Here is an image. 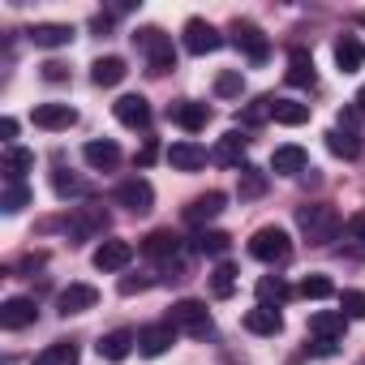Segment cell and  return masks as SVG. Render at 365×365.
Wrapping results in <instances>:
<instances>
[{
  "mask_svg": "<svg viewBox=\"0 0 365 365\" xmlns=\"http://www.w3.org/2000/svg\"><path fill=\"white\" fill-rule=\"evenodd\" d=\"M297 228L305 232L309 245H331V241L339 237L344 220H339L335 207H327V202H309V207H297Z\"/></svg>",
  "mask_w": 365,
  "mask_h": 365,
  "instance_id": "obj_1",
  "label": "cell"
},
{
  "mask_svg": "<svg viewBox=\"0 0 365 365\" xmlns=\"http://www.w3.org/2000/svg\"><path fill=\"white\" fill-rule=\"evenodd\" d=\"M279 125H305L309 120V103H297V99H275V116Z\"/></svg>",
  "mask_w": 365,
  "mask_h": 365,
  "instance_id": "obj_34",
  "label": "cell"
},
{
  "mask_svg": "<svg viewBox=\"0 0 365 365\" xmlns=\"http://www.w3.org/2000/svg\"><path fill=\"white\" fill-rule=\"evenodd\" d=\"M112 198H116V207H125V211H133V215H146V211L155 207V190H150V180H146V176H129V180H120Z\"/></svg>",
  "mask_w": 365,
  "mask_h": 365,
  "instance_id": "obj_5",
  "label": "cell"
},
{
  "mask_svg": "<svg viewBox=\"0 0 365 365\" xmlns=\"http://www.w3.org/2000/svg\"><path fill=\"white\" fill-rule=\"evenodd\" d=\"M35 168V150L26 146H5V159H0V172L9 176V185H22V176Z\"/></svg>",
  "mask_w": 365,
  "mask_h": 365,
  "instance_id": "obj_20",
  "label": "cell"
},
{
  "mask_svg": "<svg viewBox=\"0 0 365 365\" xmlns=\"http://www.w3.org/2000/svg\"><path fill=\"white\" fill-rule=\"evenodd\" d=\"M172 344H176V327L172 322H159V327H142L138 331V352L142 356H163Z\"/></svg>",
  "mask_w": 365,
  "mask_h": 365,
  "instance_id": "obj_12",
  "label": "cell"
},
{
  "mask_svg": "<svg viewBox=\"0 0 365 365\" xmlns=\"http://www.w3.org/2000/svg\"><path fill=\"white\" fill-rule=\"evenodd\" d=\"M228 35H232V43H237V48H241V52H245L254 65H262V61L271 56V39H267V35H262L254 22H241V18H237Z\"/></svg>",
  "mask_w": 365,
  "mask_h": 365,
  "instance_id": "obj_7",
  "label": "cell"
},
{
  "mask_svg": "<svg viewBox=\"0 0 365 365\" xmlns=\"http://www.w3.org/2000/svg\"><path fill=\"white\" fill-rule=\"evenodd\" d=\"M309 352H314V356H335V352H339V339H314Z\"/></svg>",
  "mask_w": 365,
  "mask_h": 365,
  "instance_id": "obj_45",
  "label": "cell"
},
{
  "mask_svg": "<svg viewBox=\"0 0 365 365\" xmlns=\"http://www.w3.org/2000/svg\"><path fill=\"white\" fill-rule=\"evenodd\" d=\"M220 48H224V35L211 22H202V18H190L185 22V52L207 56V52H220Z\"/></svg>",
  "mask_w": 365,
  "mask_h": 365,
  "instance_id": "obj_9",
  "label": "cell"
},
{
  "mask_svg": "<svg viewBox=\"0 0 365 365\" xmlns=\"http://www.w3.org/2000/svg\"><path fill=\"white\" fill-rule=\"evenodd\" d=\"M245 91V78L237 73V69H224L220 78H215V95H224V99H237Z\"/></svg>",
  "mask_w": 365,
  "mask_h": 365,
  "instance_id": "obj_42",
  "label": "cell"
},
{
  "mask_svg": "<svg viewBox=\"0 0 365 365\" xmlns=\"http://www.w3.org/2000/svg\"><path fill=\"white\" fill-rule=\"evenodd\" d=\"M250 258H258V262H267V267L288 262V258H292V241H288V232L275 228V224L258 228V232L250 237Z\"/></svg>",
  "mask_w": 365,
  "mask_h": 365,
  "instance_id": "obj_3",
  "label": "cell"
},
{
  "mask_svg": "<svg viewBox=\"0 0 365 365\" xmlns=\"http://www.w3.org/2000/svg\"><path fill=\"white\" fill-rule=\"evenodd\" d=\"M142 288H146V279H142V275H138V279H133V275H125V279H120V292H125V297H133V292H142Z\"/></svg>",
  "mask_w": 365,
  "mask_h": 365,
  "instance_id": "obj_47",
  "label": "cell"
},
{
  "mask_svg": "<svg viewBox=\"0 0 365 365\" xmlns=\"http://www.w3.org/2000/svg\"><path fill=\"white\" fill-rule=\"evenodd\" d=\"M327 146H331V155H339V159H356V155H361V142L348 138L344 129H331V133H327Z\"/></svg>",
  "mask_w": 365,
  "mask_h": 365,
  "instance_id": "obj_38",
  "label": "cell"
},
{
  "mask_svg": "<svg viewBox=\"0 0 365 365\" xmlns=\"http://www.w3.org/2000/svg\"><path fill=\"white\" fill-rule=\"evenodd\" d=\"M172 120L185 129V133H198V129H207L211 112H207V103H176L172 108Z\"/></svg>",
  "mask_w": 365,
  "mask_h": 365,
  "instance_id": "obj_29",
  "label": "cell"
},
{
  "mask_svg": "<svg viewBox=\"0 0 365 365\" xmlns=\"http://www.w3.org/2000/svg\"><path fill=\"white\" fill-rule=\"evenodd\" d=\"M305 168H309L305 146H275V155H271V172H275V176H297V172H305Z\"/></svg>",
  "mask_w": 365,
  "mask_h": 365,
  "instance_id": "obj_21",
  "label": "cell"
},
{
  "mask_svg": "<svg viewBox=\"0 0 365 365\" xmlns=\"http://www.w3.org/2000/svg\"><path fill=\"white\" fill-rule=\"evenodd\" d=\"M361 365H365V361H361Z\"/></svg>",
  "mask_w": 365,
  "mask_h": 365,
  "instance_id": "obj_51",
  "label": "cell"
},
{
  "mask_svg": "<svg viewBox=\"0 0 365 365\" xmlns=\"http://www.w3.org/2000/svg\"><path fill=\"white\" fill-rule=\"evenodd\" d=\"M112 228V215L103 207H73L69 215V237L73 241H91V237H103Z\"/></svg>",
  "mask_w": 365,
  "mask_h": 365,
  "instance_id": "obj_6",
  "label": "cell"
},
{
  "mask_svg": "<svg viewBox=\"0 0 365 365\" xmlns=\"http://www.w3.org/2000/svg\"><path fill=\"white\" fill-rule=\"evenodd\" d=\"M271 116H275V99H271V95H258V99L245 108L241 120H245V125H262V120H271Z\"/></svg>",
  "mask_w": 365,
  "mask_h": 365,
  "instance_id": "obj_40",
  "label": "cell"
},
{
  "mask_svg": "<svg viewBox=\"0 0 365 365\" xmlns=\"http://www.w3.org/2000/svg\"><path fill=\"white\" fill-rule=\"evenodd\" d=\"M52 190H56L61 198H86V194H91V190H86V180L73 176V172H65V168L52 172Z\"/></svg>",
  "mask_w": 365,
  "mask_h": 365,
  "instance_id": "obj_33",
  "label": "cell"
},
{
  "mask_svg": "<svg viewBox=\"0 0 365 365\" xmlns=\"http://www.w3.org/2000/svg\"><path fill=\"white\" fill-rule=\"evenodd\" d=\"M356 108H361V112H365V86H361V91H356Z\"/></svg>",
  "mask_w": 365,
  "mask_h": 365,
  "instance_id": "obj_50",
  "label": "cell"
},
{
  "mask_svg": "<svg viewBox=\"0 0 365 365\" xmlns=\"http://www.w3.org/2000/svg\"><path fill=\"white\" fill-rule=\"evenodd\" d=\"M35 301L31 297H9L5 305H0V327L5 331H22V327H31L35 322Z\"/></svg>",
  "mask_w": 365,
  "mask_h": 365,
  "instance_id": "obj_15",
  "label": "cell"
},
{
  "mask_svg": "<svg viewBox=\"0 0 365 365\" xmlns=\"http://www.w3.org/2000/svg\"><path fill=\"white\" fill-rule=\"evenodd\" d=\"M228 245H232V237H228V232H215V228H211V232L202 228V232L194 237V250H198V254H215V258H220V254H228Z\"/></svg>",
  "mask_w": 365,
  "mask_h": 365,
  "instance_id": "obj_35",
  "label": "cell"
},
{
  "mask_svg": "<svg viewBox=\"0 0 365 365\" xmlns=\"http://www.w3.org/2000/svg\"><path fill=\"white\" fill-rule=\"evenodd\" d=\"M335 65H339L344 73H356V69L365 65V43H361L356 35H344V39H335Z\"/></svg>",
  "mask_w": 365,
  "mask_h": 365,
  "instance_id": "obj_26",
  "label": "cell"
},
{
  "mask_svg": "<svg viewBox=\"0 0 365 365\" xmlns=\"http://www.w3.org/2000/svg\"><path fill=\"white\" fill-rule=\"evenodd\" d=\"M31 120H35L39 129H69V125H78V112H73L69 103H39V108L31 112Z\"/></svg>",
  "mask_w": 365,
  "mask_h": 365,
  "instance_id": "obj_18",
  "label": "cell"
},
{
  "mask_svg": "<svg viewBox=\"0 0 365 365\" xmlns=\"http://www.w3.org/2000/svg\"><path fill=\"white\" fill-rule=\"evenodd\" d=\"M245 146H250V138H245L241 129H228V133L215 142L211 159H215V163H224V168H245Z\"/></svg>",
  "mask_w": 365,
  "mask_h": 365,
  "instance_id": "obj_11",
  "label": "cell"
},
{
  "mask_svg": "<svg viewBox=\"0 0 365 365\" xmlns=\"http://www.w3.org/2000/svg\"><path fill=\"white\" fill-rule=\"evenodd\" d=\"M288 297H292V288L279 275H262L258 279V305H284Z\"/></svg>",
  "mask_w": 365,
  "mask_h": 365,
  "instance_id": "obj_32",
  "label": "cell"
},
{
  "mask_svg": "<svg viewBox=\"0 0 365 365\" xmlns=\"http://www.w3.org/2000/svg\"><path fill=\"white\" fill-rule=\"evenodd\" d=\"M245 331H254V335H279L284 318H279L275 305H254V309H245Z\"/></svg>",
  "mask_w": 365,
  "mask_h": 365,
  "instance_id": "obj_22",
  "label": "cell"
},
{
  "mask_svg": "<svg viewBox=\"0 0 365 365\" xmlns=\"http://www.w3.org/2000/svg\"><path fill=\"white\" fill-rule=\"evenodd\" d=\"M284 78H288V86L314 91V86H318V73H314V61H309V52H301V48H297V52L288 56V73H284Z\"/></svg>",
  "mask_w": 365,
  "mask_h": 365,
  "instance_id": "obj_24",
  "label": "cell"
},
{
  "mask_svg": "<svg viewBox=\"0 0 365 365\" xmlns=\"http://www.w3.org/2000/svg\"><path fill=\"white\" fill-rule=\"evenodd\" d=\"M211 292H215V297H232V292H237V267H232V262H220V267L211 271Z\"/></svg>",
  "mask_w": 365,
  "mask_h": 365,
  "instance_id": "obj_36",
  "label": "cell"
},
{
  "mask_svg": "<svg viewBox=\"0 0 365 365\" xmlns=\"http://www.w3.org/2000/svg\"><path fill=\"white\" fill-rule=\"evenodd\" d=\"M0 207H5V215L26 211V207H31V185H26V180H22V185H9V190H5V198H0Z\"/></svg>",
  "mask_w": 365,
  "mask_h": 365,
  "instance_id": "obj_39",
  "label": "cell"
},
{
  "mask_svg": "<svg viewBox=\"0 0 365 365\" xmlns=\"http://www.w3.org/2000/svg\"><path fill=\"white\" fill-rule=\"evenodd\" d=\"M133 48L146 56V69H150V73H168V69H176L172 39H168L159 26H142V31L133 35Z\"/></svg>",
  "mask_w": 365,
  "mask_h": 365,
  "instance_id": "obj_2",
  "label": "cell"
},
{
  "mask_svg": "<svg viewBox=\"0 0 365 365\" xmlns=\"http://www.w3.org/2000/svg\"><path fill=\"white\" fill-rule=\"evenodd\" d=\"M43 78H48V82H65V65H61V61H48V65H43Z\"/></svg>",
  "mask_w": 365,
  "mask_h": 365,
  "instance_id": "obj_46",
  "label": "cell"
},
{
  "mask_svg": "<svg viewBox=\"0 0 365 365\" xmlns=\"http://www.w3.org/2000/svg\"><path fill=\"white\" fill-rule=\"evenodd\" d=\"M150 159H155V142H146V146H142V155H138V163H142V168H146V163H150Z\"/></svg>",
  "mask_w": 365,
  "mask_h": 365,
  "instance_id": "obj_49",
  "label": "cell"
},
{
  "mask_svg": "<svg viewBox=\"0 0 365 365\" xmlns=\"http://www.w3.org/2000/svg\"><path fill=\"white\" fill-rule=\"evenodd\" d=\"M168 163L176 172H198V168H207V146H198V142H172L168 146Z\"/></svg>",
  "mask_w": 365,
  "mask_h": 365,
  "instance_id": "obj_16",
  "label": "cell"
},
{
  "mask_svg": "<svg viewBox=\"0 0 365 365\" xmlns=\"http://www.w3.org/2000/svg\"><path fill=\"white\" fill-rule=\"evenodd\" d=\"M237 194H241V198H262V194H267V172L245 163V168L237 172Z\"/></svg>",
  "mask_w": 365,
  "mask_h": 365,
  "instance_id": "obj_30",
  "label": "cell"
},
{
  "mask_svg": "<svg viewBox=\"0 0 365 365\" xmlns=\"http://www.w3.org/2000/svg\"><path fill=\"white\" fill-rule=\"evenodd\" d=\"M331 292H335V284L327 275H305L301 279V297H309V301H327Z\"/></svg>",
  "mask_w": 365,
  "mask_h": 365,
  "instance_id": "obj_41",
  "label": "cell"
},
{
  "mask_svg": "<svg viewBox=\"0 0 365 365\" xmlns=\"http://www.w3.org/2000/svg\"><path fill=\"white\" fill-rule=\"evenodd\" d=\"M142 254L155 258V262H176V254H180V237L168 232V228H159V232H150V237L142 241Z\"/></svg>",
  "mask_w": 365,
  "mask_h": 365,
  "instance_id": "obj_19",
  "label": "cell"
},
{
  "mask_svg": "<svg viewBox=\"0 0 365 365\" xmlns=\"http://www.w3.org/2000/svg\"><path fill=\"white\" fill-rule=\"evenodd\" d=\"M335 129H344L348 138H356V142H365V112L356 108V103H348L344 112H339V125Z\"/></svg>",
  "mask_w": 365,
  "mask_h": 365,
  "instance_id": "obj_37",
  "label": "cell"
},
{
  "mask_svg": "<svg viewBox=\"0 0 365 365\" xmlns=\"http://www.w3.org/2000/svg\"><path fill=\"white\" fill-rule=\"evenodd\" d=\"M339 305H344V318L365 314V297H361V292H344V297H339Z\"/></svg>",
  "mask_w": 365,
  "mask_h": 365,
  "instance_id": "obj_43",
  "label": "cell"
},
{
  "mask_svg": "<svg viewBox=\"0 0 365 365\" xmlns=\"http://www.w3.org/2000/svg\"><path fill=\"white\" fill-rule=\"evenodd\" d=\"M344 327H348L344 309H318V314L309 318V335H314V339H339Z\"/></svg>",
  "mask_w": 365,
  "mask_h": 365,
  "instance_id": "obj_25",
  "label": "cell"
},
{
  "mask_svg": "<svg viewBox=\"0 0 365 365\" xmlns=\"http://www.w3.org/2000/svg\"><path fill=\"white\" fill-rule=\"evenodd\" d=\"M224 207H228V198H224L220 190H207V194H198L185 211H180V215H185V224H194V228H207L211 220L224 215Z\"/></svg>",
  "mask_w": 365,
  "mask_h": 365,
  "instance_id": "obj_8",
  "label": "cell"
},
{
  "mask_svg": "<svg viewBox=\"0 0 365 365\" xmlns=\"http://www.w3.org/2000/svg\"><path fill=\"white\" fill-rule=\"evenodd\" d=\"M99 305V292L91 288V284H69L61 297H56V309L69 318V314H82V309H95Z\"/></svg>",
  "mask_w": 365,
  "mask_h": 365,
  "instance_id": "obj_17",
  "label": "cell"
},
{
  "mask_svg": "<svg viewBox=\"0 0 365 365\" xmlns=\"http://www.w3.org/2000/svg\"><path fill=\"white\" fill-rule=\"evenodd\" d=\"M26 39L35 48H69L73 43V26H65V22H35L26 31Z\"/></svg>",
  "mask_w": 365,
  "mask_h": 365,
  "instance_id": "obj_13",
  "label": "cell"
},
{
  "mask_svg": "<svg viewBox=\"0 0 365 365\" xmlns=\"http://www.w3.org/2000/svg\"><path fill=\"white\" fill-rule=\"evenodd\" d=\"M35 365H78V344H69V339L48 344L43 352H35Z\"/></svg>",
  "mask_w": 365,
  "mask_h": 365,
  "instance_id": "obj_31",
  "label": "cell"
},
{
  "mask_svg": "<svg viewBox=\"0 0 365 365\" xmlns=\"http://www.w3.org/2000/svg\"><path fill=\"white\" fill-rule=\"evenodd\" d=\"M86 163L91 168H99V172H112L116 163H120V146L112 142V138H103V142H86Z\"/></svg>",
  "mask_w": 365,
  "mask_h": 365,
  "instance_id": "obj_28",
  "label": "cell"
},
{
  "mask_svg": "<svg viewBox=\"0 0 365 365\" xmlns=\"http://www.w3.org/2000/svg\"><path fill=\"white\" fill-rule=\"evenodd\" d=\"M0 138H5V142L14 146V138H18V120H14V116H5V120H0Z\"/></svg>",
  "mask_w": 365,
  "mask_h": 365,
  "instance_id": "obj_48",
  "label": "cell"
},
{
  "mask_svg": "<svg viewBox=\"0 0 365 365\" xmlns=\"http://www.w3.org/2000/svg\"><path fill=\"white\" fill-rule=\"evenodd\" d=\"M348 237H352L356 245H365V211H356V215L348 220Z\"/></svg>",
  "mask_w": 365,
  "mask_h": 365,
  "instance_id": "obj_44",
  "label": "cell"
},
{
  "mask_svg": "<svg viewBox=\"0 0 365 365\" xmlns=\"http://www.w3.org/2000/svg\"><path fill=\"white\" fill-rule=\"evenodd\" d=\"M112 112H116V120H120L125 129H146V125H150V103H146L142 95H120V99L112 103Z\"/></svg>",
  "mask_w": 365,
  "mask_h": 365,
  "instance_id": "obj_10",
  "label": "cell"
},
{
  "mask_svg": "<svg viewBox=\"0 0 365 365\" xmlns=\"http://www.w3.org/2000/svg\"><path fill=\"white\" fill-rule=\"evenodd\" d=\"M129 258H133V245H129V241H103V245L91 254L95 271H125Z\"/></svg>",
  "mask_w": 365,
  "mask_h": 365,
  "instance_id": "obj_14",
  "label": "cell"
},
{
  "mask_svg": "<svg viewBox=\"0 0 365 365\" xmlns=\"http://www.w3.org/2000/svg\"><path fill=\"white\" fill-rule=\"evenodd\" d=\"M125 73H129V65H125L120 56H99V61L91 65V82H95V86H120Z\"/></svg>",
  "mask_w": 365,
  "mask_h": 365,
  "instance_id": "obj_27",
  "label": "cell"
},
{
  "mask_svg": "<svg viewBox=\"0 0 365 365\" xmlns=\"http://www.w3.org/2000/svg\"><path fill=\"white\" fill-rule=\"evenodd\" d=\"M168 322H172L176 331H185V335H194V339H202V335H211V331H215V322H211L207 305H202V301H194V297H185V301H176V305L168 309Z\"/></svg>",
  "mask_w": 365,
  "mask_h": 365,
  "instance_id": "obj_4",
  "label": "cell"
},
{
  "mask_svg": "<svg viewBox=\"0 0 365 365\" xmlns=\"http://www.w3.org/2000/svg\"><path fill=\"white\" fill-rule=\"evenodd\" d=\"M133 348H138V335L125 331V327H116V331H108V335L99 339V356H103V361H125Z\"/></svg>",
  "mask_w": 365,
  "mask_h": 365,
  "instance_id": "obj_23",
  "label": "cell"
}]
</instances>
